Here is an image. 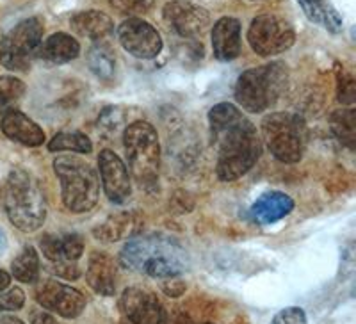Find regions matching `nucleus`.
Listing matches in <instances>:
<instances>
[{
  "label": "nucleus",
  "instance_id": "bb28decb",
  "mask_svg": "<svg viewBox=\"0 0 356 324\" xmlns=\"http://www.w3.org/2000/svg\"><path fill=\"white\" fill-rule=\"evenodd\" d=\"M50 152H72V154H89L93 150V143L86 134L73 130V132H59L49 143Z\"/></svg>",
  "mask_w": 356,
  "mask_h": 324
},
{
  "label": "nucleus",
  "instance_id": "f704fd0d",
  "mask_svg": "<svg viewBox=\"0 0 356 324\" xmlns=\"http://www.w3.org/2000/svg\"><path fill=\"white\" fill-rule=\"evenodd\" d=\"M9 285H11V275L8 271H4V269H0V292L6 291Z\"/></svg>",
  "mask_w": 356,
  "mask_h": 324
},
{
  "label": "nucleus",
  "instance_id": "4c0bfd02",
  "mask_svg": "<svg viewBox=\"0 0 356 324\" xmlns=\"http://www.w3.org/2000/svg\"><path fill=\"white\" fill-rule=\"evenodd\" d=\"M173 324H193V321H191L189 317L180 316V317H177V319H175V323H173Z\"/></svg>",
  "mask_w": 356,
  "mask_h": 324
},
{
  "label": "nucleus",
  "instance_id": "c9c22d12",
  "mask_svg": "<svg viewBox=\"0 0 356 324\" xmlns=\"http://www.w3.org/2000/svg\"><path fill=\"white\" fill-rule=\"evenodd\" d=\"M0 324H25V323L22 319H18V317L0 312Z\"/></svg>",
  "mask_w": 356,
  "mask_h": 324
},
{
  "label": "nucleus",
  "instance_id": "72a5a7b5",
  "mask_svg": "<svg viewBox=\"0 0 356 324\" xmlns=\"http://www.w3.org/2000/svg\"><path fill=\"white\" fill-rule=\"evenodd\" d=\"M31 324H59L54 314L47 312L43 308H38L31 312Z\"/></svg>",
  "mask_w": 356,
  "mask_h": 324
},
{
  "label": "nucleus",
  "instance_id": "f03ea898",
  "mask_svg": "<svg viewBox=\"0 0 356 324\" xmlns=\"http://www.w3.org/2000/svg\"><path fill=\"white\" fill-rule=\"evenodd\" d=\"M120 266L150 278L168 280L182 276L191 259L186 248L171 235L148 234L134 237L123 246Z\"/></svg>",
  "mask_w": 356,
  "mask_h": 324
},
{
  "label": "nucleus",
  "instance_id": "f8f14e48",
  "mask_svg": "<svg viewBox=\"0 0 356 324\" xmlns=\"http://www.w3.org/2000/svg\"><path fill=\"white\" fill-rule=\"evenodd\" d=\"M162 17L170 25L175 34L184 40H196L202 38L209 25H211V15L202 6H196L187 0H173L168 2L162 9Z\"/></svg>",
  "mask_w": 356,
  "mask_h": 324
},
{
  "label": "nucleus",
  "instance_id": "5701e85b",
  "mask_svg": "<svg viewBox=\"0 0 356 324\" xmlns=\"http://www.w3.org/2000/svg\"><path fill=\"white\" fill-rule=\"evenodd\" d=\"M305 15L312 24L323 25L328 33L339 34L344 27V20L340 17V13L333 8L326 0H298Z\"/></svg>",
  "mask_w": 356,
  "mask_h": 324
},
{
  "label": "nucleus",
  "instance_id": "39448f33",
  "mask_svg": "<svg viewBox=\"0 0 356 324\" xmlns=\"http://www.w3.org/2000/svg\"><path fill=\"white\" fill-rule=\"evenodd\" d=\"M54 171L61 182V198L73 214H86L97 207L100 198V180L89 162L73 155H59Z\"/></svg>",
  "mask_w": 356,
  "mask_h": 324
},
{
  "label": "nucleus",
  "instance_id": "412c9836",
  "mask_svg": "<svg viewBox=\"0 0 356 324\" xmlns=\"http://www.w3.org/2000/svg\"><path fill=\"white\" fill-rule=\"evenodd\" d=\"M70 25L73 33L93 41L106 40L109 34L114 33L113 18L107 13L97 11V9L77 13L75 17H72Z\"/></svg>",
  "mask_w": 356,
  "mask_h": 324
},
{
  "label": "nucleus",
  "instance_id": "0eeeda50",
  "mask_svg": "<svg viewBox=\"0 0 356 324\" xmlns=\"http://www.w3.org/2000/svg\"><path fill=\"white\" fill-rule=\"evenodd\" d=\"M262 139L273 157L284 164L303 159L308 130L303 116L294 113H271L262 120Z\"/></svg>",
  "mask_w": 356,
  "mask_h": 324
},
{
  "label": "nucleus",
  "instance_id": "6e6552de",
  "mask_svg": "<svg viewBox=\"0 0 356 324\" xmlns=\"http://www.w3.org/2000/svg\"><path fill=\"white\" fill-rule=\"evenodd\" d=\"M43 33L44 25L40 18L31 17L18 22L0 41V65L11 72H25L43 41Z\"/></svg>",
  "mask_w": 356,
  "mask_h": 324
},
{
  "label": "nucleus",
  "instance_id": "ddd939ff",
  "mask_svg": "<svg viewBox=\"0 0 356 324\" xmlns=\"http://www.w3.org/2000/svg\"><path fill=\"white\" fill-rule=\"evenodd\" d=\"M118 40L130 56L154 59L162 50V38L157 29L138 17L127 18L118 29Z\"/></svg>",
  "mask_w": 356,
  "mask_h": 324
},
{
  "label": "nucleus",
  "instance_id": "c85d7f7f",
  "mask_svg": "<svg viewBox=\"0 0 356 324\" xmlns=\"http://www.w3.org/2000/svg\"><path fill=\"white\" fill-rule=\"evenodd\" d=\"M355 77L349 73L344 66L337 65V93H339V102L351 106L355 102Z\"/></svg>",
  "mask_w": 356,
  "mask_h": 324
},
{
  "label": "nucleus",
  "instance_id": "393cba45",
  "mask_svg": "<svg viewBox=\"0 0 356 324\" xmlns=\"http://www.w3.org/2000/svg\"><path fill=\"white\" fill-rule=\"evenodd\" d=\"M11 275L22 284H34L40 276V257L36 248L24 246L11 264Z\"/></svg>",
  "mask_w": 356,
  "mask_h": 324
},
{
  "label": "nucleus",
  "instance_id": "6ab92c4d",
  "mask_svg": "<svg viewBox=\"0 0 356 324\" xmlns=\"http://www.w3.org/2000/svg\"><path fill=\"white\" fill-rule=\"evenodd\" d=\"M2 132L11 141L24 146H41L44 143V132L34 120L20 111H8L2 118Z\"/></svg>",
  "mask_w": 356,
  "mask_h": 324
},
{
  "label": "nucleus",
  "instance_id": "7ed1b4c3",
  "mask_svg": "<svg viewBox=\"0 0 356 324\" xmlns=\"http://www.w3.org/2000/svg\"><path fill=\"white\" fill-rule=\"evenodd\" d=\"M0 203L18 230L33 234L47 219V198L40 182L24 170H13L0 186Z\"/></svg>",
  "mask_w": 356,
  "mask_h": 324
},
{
  "label": "nucleus",
  "instance_id": "9d476101",
  "mask_svg": "<svg viewBox=\"0 0 356 324\" xmlns=\"http://www.w3.org/2000/svg\"><path fill=\"white\" fill-rule=\"evenodd\" d=\"M34 296L43 310L63 319H77L88 305L81 291L50 278L38 284Z\"/></svg>",
  "mask_w": 356,
  "mask_h": 324
},
{
  "label": "nucleus",
  "instance_id": "1a4fd4ad",
  "mask_svg": "<svg viewBox=\"0 0 356 324\" xmlns=\"http://www.w3.org/2000/svg\"><path fill=\"white\" fill-rule=\"evenodd\" d=\"M296 31L278 15H260L253 18L248 29V43L253 52L262 57L284 54L294 45Z\"/></svg>",
  "mask_w": 356,
  "mask_h": 324
},
{
  "label": "nucleus",
  "instance_id": "423d86ee",
  "mask_svg": "<svg viewBox=\"0 0 356 324\" xmlns=\"http://www.w3.org/2000/svg\"><path fill=\"white\" fill-rule=\"evenodd\" d=\"M123 146L134 179L141 187H154L161 166V143L157 130L145 120L130 123L123 132Z\"/></svg>",
  "mask_w": 356,
  "mask_h": 324
},
{
  "label": "nucleus",
  "instance_id": "2f4dec72",
  "mask_svg": "<svg viewBox=\"0 0 356 324\" xmlns=\"http://www.w3.org/2000/svg\"><path fill=\"white\" fill-rule=\"evenodd\" d=\"M271 324H308V321L303 308L287 307L273 317Z\"/></svg>",
  "mask_w": 356,
  "mask_h": 324
},
{
  "label": "nucleus",
  "instance_id": "f257e3e1",
  "mask_svg": "<svg viewBox=\"0 0 356 324\" xmlns=\"http://www.w3.org/2000/svg\"><path fill=\"white\" fill-rule=\"evenodd\" d=\"M209 127L218 159L216 175L221 182H235L255 166L262 141L255 125L234 104L221 102L209 111Z\"/></svg>",
  "mask_w": 356,
  "mask_h": 324
},
{
  "label": "nucleus",
  "instance_id": "cd10ccee",
  "mask_svg": "<svg viewBox=\"0 0 356 324\" xmlns=\"http://www.w3.org/2000/svg\"><path fill=\"white\" fill-rule=\"evenodd\" d=\"M25 91H27V86L18 77L0 75V113L13 111V107L24 98Z\"/></svg>",
  "mask_w": 356,
  "mask_h": 324
},
{
  "label": "nucleus",
  "instance_id": "aec40b11",
  "mask_svg": "<svg viewBox=\"0 0 356 324\" xmlns=\"http://www.w3.org/2000/svg\"><path fill=\"white\" fill-rule=\"evenodd\" d=\"M81 56V45L66 33H56L41 41L34 57L50 65H66Z\"/></svg>",
  "mask_w": 356,
  "mask_h": 324
},
{
  "label": "nucleus",
  "instance_id": "9b49d317",
  "mask_svg": "<svg viewBox=\"0 0 356 324\" xmlns=\"http://www.w3.org/2000/svg\"><path fill=\"white\" fill-rule=\"evenodd\" d=\"M120 310L132 324H166L168 312L155 292L145 287H129L120 298Z\"/></svg>",
  "mask_w": 356,
  "mask_h": 324
},
{
  "label": "nucleus",
  "instance_id": "e433bc0d",
  "mask_svg": "<svg viewBox=\"0 0 356 324\" xmlns=\"http://www.w3.org/2000/svg\"><path fill=\"white\" fill-rule=\"evenodd\" d=\"M6 250H8V237H6L4 230L0 228V257L4 255Z\"/></svg>",
  "mask_w": 356,
  "mask_h": 324
},
{
  "label": "nucleus",
  "instance_id": "473e14b6",
  "mask_svg": "<svg viewBox=\"0 0 356 324\" xmlns=\"http://www.w3.org/2000/svg\"><path fill=\"white\" fill-rule=\"evenodd\" d=\"M162 291L166 292L168 296L178 298L182 296L184 291H186V284L180 280V276H177V278L162 280Z\"/></svg>",
  "mask_w": 356,
  "mask_h": 324
},
{
  "label": "nucleus",
  "instance_id": "a878e982",
  "mask_svg": "<svg viewBox=\"0 0 356 324\" xmlns=\"http://www.w3.org/2000/svg\"><path fill=\"white\" fill-rule=\"evenodd\" d=\"M86 59H88L89 70H91L98 79L111 81V79L114 77V72H116L114 56L109 50V47L104 45L102 41H97L95 45L89 47Z\"/></svg>",
  "mask_w": 356,
  "mask_h": 324
},
{
  "label": "nucleus",
  "instance_id": "4468645a",
  "mask_svg": "<svg viewBox=\"0 0 356 324\" xmlns=\"http://www.w3.org/2000/svg\"><path fill=\"white\" fill-rule=\"evenodd\" d=\"M98 168L107 198L116 205H123L132 195V184L125 162L113 150H102L98 155Z\"/></svg>",
  "mask_w": 356,
  "mask_h": 324
},
{
  "label": "nucleus",
  "instance_id": "2eb2a0df",
  "mask_svg": "<svg viewBox=\"0 0 356 324\" xmlns=\"http://www.w3.org/2000/svg\"><path fill=\"white\" fill-rule=\"evenodd\" d=\"M241 33L243 25L237 18L222 17L216 22L212 29V50L218 61L230 63L241 56Z\"/></svg>",
  "mask_w": 356,
  "mask_h": 324
},
{
  "label": "nucleus",
  "instance_id": "dca6fc26",
  "mask_svg": "<svg viewBox=\"0 0 356 324\" xmlns=\"http://www.w3.org/2000/svg\"><path fill=\"white\" fill-rule=\"evenodd\" d=\"M116 275L118 264L109 253L93 252L89 255L88 269H86V280L89 287L93 289L100 296H113L116 291Z\"/></svg>",
  "mask_w": 356,
  "mask_h": 324
},
{
  "label": "nucleus",
  "instance_id": "c756f323",
  "mask_svg": "<svg viewBox=\"0 0 356 324\" xmlns=\"http://www.w3.org/2000/svg\"><path fill=\"white\" fill-rule=\"evenodd\" d=\"M25 305V294L20 287L6 289L0 292V312H13L20 310Z\"/></svg>",
  "mask_w": 356,
  "mask_h": 324
},
{
  "label": "nucleus",
  "instance_id": "b1692460",
  "mask_svg": "<svg viewBox=\"0 0 356 324\" xmlns=\"http://www.w3.org/2000/svg\"><path fill=\"white\" fill-rule=\"evenodd\" d=\"M330 129L333 136L339 139L346 148L355 150L356 146V111L355 107L339 109L330 116Z\"/></svg>",
  "mask_w": 356,
  "mask_h": 324
},
{
  "label": "nucleus",
  "instance_id": "4be33fe9",
  "mask_svg": "<svg viewBox=\"0 0 356 324\" xmlns=\"http://www.w3.org/2000/svg\"><path fill=\"white\" fill-rule=\"evenodd\" d=\"M138 223L139 216L136 212H118V214L109 216L100 227L95 228V237L106 243H116V241L130 237L138 230Z\"/></svg>",
  "mask_w": 356,
  "mask_h": 324
},
{
  "label": "nucleus",
  "instance_id": "a211bd4d",
  "mask_svg": "<svg viewBox=\"0 0 356 324\" xmlns=\"http://www.w3.org/2000/svg\"><path fill=\"white\" fill-rule=\"evenodd\" d=\"M294 200L282 191H267L251 205L250 216L260 225H273L294 211Z\"/></svg>",
  "mask_w": 356,
  "mask_h": 324
},
{
  "label": "nucleus",
  "instance_id": "20e7f679",
  "mask_svg": "<svg viewBox=\"0 0 356 324\" xmlns=\"http://www.w3.org/2000/svg\"><path fill=\"white\" fill-rule=\"evenodd\" d=\"M289 88V70L284 63H267L241 73L235 84V100L244 111L259 114L282 98Z\"/></svg>",
  "mask_w": 356,
  "mask_h": 324
},
{
  "label": "nucleus",
  "instance_id": "7c9ffc66",
  "mask_svg": "<svg viewBox=\"0 0 356 324\" xmlns=\"http://www.w3.org/2000/svg\"><path fill=\"white\" fill-rule=\"evenodd\" d=\"M154 2L155 0H109V4L123 15H138L148 11Z\"/></svg>",
  "mask_w": 356,
  "mask_h": 324
},
{
  "label": "nucleus",
  "instance_id": "f3484780",
  "mask_svg": "<svg viewBox=\"0 0 356 324\" xmlns=\"http://www.w3.org/2000/svg\"><path fill=\"white\" fill-rule=\"evenodd\" d=\"M40 246L43 250V255L54 264L77 262L84 253V237L79 234H47L40 239Z\"/></svg>",
  "mask_w": 356,
  "mask_h": 324
}]
</instances>
